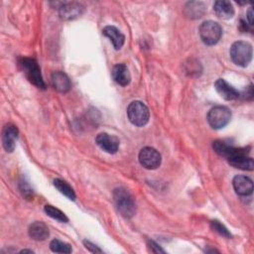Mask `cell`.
Masks as SVG:
<instances>
[{
	"mask_svg": "<svg viewBox=\"0 0 254 254\" xmlns=\"http://www.w3.org/2000/svg\"><path fill=\"white\" fill-rule=\"evenodd\" d=\"M95 142L100 149L109 154H115L119 148V140L117 137L107 133H99L95 138Z\"/></svg>",
	"mask_w": 254,
	"mask_h": 254,
	"instance_id": "9",
	"label": "cell"
},
{
	"mask_svg": "<svg viewBox=\"0 0 254 254\" xmlns=\"http://www.w3.org/2000/svg\"><path fill=\"white\" fill-rule=\"evenodd\" d=\"M58 9L60 16L65 20L74 19L80 16L84 10L83 6L78 2H63Z\"/></svg>",
	"mask_w": 254,
	"mask_h": 254,
	"instance_id": "10",
	"label": "cell"
},
{
	"mask_svg": "<svg viewBox=\"0 0 254 254\" xmlns=\"http://www.w3.org/2000/svg\"><path fill=\"white\" fill-rule=\"evenodd\" d=\"M233 188L237 194L242 196H247L252 193L253 190V183L249 177L238 175L235 176L233 181Z\"/></svg>",
	"mask_w": 254,
	"mask_h": 254,
	"instance_id": "13",
	"label": "cell"
},
{
	"mask_svg": "<svg viewBox=\"0 0 254 254\" xmlns=\"http://www.w3.org/2000/svg\"><path fill=\"white\" fill-rule=\"evenodd\" d=\"M21 66L24 70V73L26 77L29 79L31 83L36 85L39 88H45L46 84L43 79L40 66L38 63L34 59L30 58H24L21 60Z\"/></svg>",
	"mask_w": 254,
	"mask_h": 254,
	"instance_id": "4",
	"label": "cell"
},
{
	"mask_svg": "<svg viewBox=\"0 0 254 254\" xmlns=\"http://www.w3.org/2000/svg\"><path fill=\"white\" fill-rule=\"evenodd\" d=\"M52 83L53 86L60 92H67L70 87V80L67 75L62 71H55L52 74Z\"/></svg>",
	"mask_w": 254,
	"mask_h": 254,
	"instance_id": "18",
	"label": "cell"
},
{
	"mask_svg": "<svg viewBox=\"0 0 254 254\" xmlns=\"http://www.w3.org/2000/svg\"><path fill=\"white\" fill-rule=\"evenodd\" d=\"M102 34L109 38L112 42L115 50H119L122 48L125 42V36L114 26H106L102 30Z\"/></svg>",
	"mask_w": 254,
	"mask_h": 254,
	"instance_id": "16",
	"label": "cell"
},
{
	"mask_svg": "<svg viewBox=\"0 0 254 254\" xmlns=\"http://www.w3.org/2000/svg\"><path fill=\"white\" fill-rule=\"evenodd\" d=\"M199 37L207 46L215 45L221 38L222 29L220 25L214 21H205L199 26Z\"/></svg>",
	"mask_w": 254,
	"mask_h": 254,
	"instance_id": "5",
	"label": "cell"
},
{
	"mask_svg": "<svg viewBox=\"0 0 254 254\" xmlns=\"http://www.w3.org/2000/svg\"><path fill=\"white\" fill-rule=\"evenodd\" d=\"M230 58L239 66H247L252 60V46L248 42L237 41L230 48Z\"/></svg>",
	"mask_w": 254,
	"mask_h": 254,
	"instance_id": "1",
	"label": "cell"
},
{
	"mask_svg": "<svg viewBox=\"0 0 254 254\" xmlns=\"http://www.w3.org/2000/svg\"><path fill=\"white\" fill-rule=\"evenodd\" d=\"M29 236L36 241H44L49 237V228L42 221L33 222L28 230Z\"/></svg>",
	"mask_w": 254,
	"mask_h": 254,
	"instance_id": "15",
	"label": "cell"
},
{
	"mask_svg": "<svg viewBox=\"0 0 254 254\" xmlns=\"http://www.w3.org/2000/svg\"><path fill=\"white\" fill-rule=\"evenodd\" d=\"M211 228L215 232H217L218 234H220V235H222L224 237H230L231 236L229 231L227 230V228L223 224H221L219 221H217V220L211 221Z\"/></svg>",
	"mask_w": 254,
	"mask_h": 254,
	"instance_id": "24",
	"label": "cell"
},
{
	"mask_svg": "<svg viewBox=\"0 0 254 254\" xmlns=\"http://www.w3.org/2000/svg\"><path fill=\"white\" fill-rule=\"evenodd\" d=\"M205 12V6L202 2H189L186 5L185 13L190 18H199Z\"/></svg>",
	"mask_w": 254,
	"mask_h": 254,
	"instance_id": "20",
	"label": "cell"
},
{
	"mask_svg": "<svg viewBox=\"0 0 254 254\" xmlns=\"http://www.w3.org/2000/svg\"><path fill=\"white\" fill-rule=\"evenodd\" d=\"M44 210L49 216H51L52 218H54L56 220H59L61 222H67L68 221V218L66 217V215L63 211H61L59 208H56L53 205H50V204L45 205Z\"/></svg>",
	"mask_w": 254,
	"mask_h": 254,
	"instance_id": "22",
	"label": "cell"
},
{
	"mask_svg": "<svg viewBox=\"0 0 254 254\" xmlns=\"http://www.w3.org/2000/svg\"><path fill=\"white\" fill-rule=\"evenodd\" d=\"M252 17H253V11H252V8L249 9L248 13H247V19H248V23L250 26L253 25V20H252Z\"/></svg>",
	"mask_w": 254,
	"mask_h": 254,
	"instance_id": "26",
	"label": "cell"
},
{
	"mask_svg": "<svg viewBox=\"0 0 254 254\" xmlns=\"http://www.w3.org/2000/svg\"><path fill=\"white\" fill-rule=\"evenodd\" d=\"M112 77L120 85L126 86L131 81V74L128 67L123 64H117L112 68Z\"/></svg>",
	"mask_w": 254,
	"mask_h": 254,
	"instance_id": "14",
	"label": "cell"
},
{
	"mask_svg": "<svg viewBox=\"0 0 254 254\" xmlns=\"http://www.w3.org/2000/svg\"><path fill=\"white\" fill-rule=\"evenodd\" d=\"M213 11L218 18L224 19V20L230 19L234 15L233 5L229 1H225V0L214 2Z\"/></svg>",
	"mask_w": 254,
	"mask_h": 254,
	"instance_id": "17",
	"label": "cell"
},
{
	"mask_svg": "<svg viewBox=\"0 0 254 254\" xmlns=\"http://www.w3.org/2000/svg\"><path fill=\"white\" fill-rule=\"evenodd\" d=\"M213 149L214 151L221 157H224L226 159L235 157L237 155H241V154H249V149L248 148H237L234 146H231L229 144H227L224 141H215L213 142Z\"/></svg>",
	"mask_w": 254,
	"mask_h": 254,
	"instance_id": "8",
	"label": "cell"
},
{
	"mask_svg": "<svg viewBox=\"0 0 254 254\" xmlns=\"http://www.w3.org/2000/svg\"><path fill=\"white\" fill-rule=\"evenodd\" d=\"M83 244H84L85 248H86L88 251L92 252V253H101V252H102V250H101V249H99L96 245H94V244H93V243H91L90 241L83 240Z\"/></svg>",
	"mask_w": 254,
	"mask_h": 254,
	"instance_id": "25",
	"label": "cell"
},
{
	"mask_svg": "<svg viewBox=\"0 0 254 254\" xmlns=\"http://www.w3.org/2000/svg\"><path fill=\"white\" fill-rule=\"evenodd\" d=\"M161 161L160 153L152 147H145L139 153L140 164L148 170L157 169L161 165Z\"/></svg>",
	"mask_w": 254,
	"mask_h": 254,
	"instance_id": "7",
	"label": "cell"
},
{
	"mask_svg": "<svg viewBox=\"0 0 254 254\" xmlns=\"http://www.w3.org/2000/svg\"><path fill=\"white\" fill-rule=\"evenodd\" d=\"M231 118V111L226 106H214L208 111L207 121L213 129L223 128L228 124Z\"/></svg>",
	"mask_w": 254,
	"mask_h": 254,
	"instance_id": "6",
	"label": "cell"
},
{
	"mask_svg": "<svg viewBox=\"0 0 254 254\" xmlns=\"http://www.w3.org/2000/svg\"><path fill=\"white\" fill-rule=\"evenodd\" d=\"M118 211L125 217H132L136 212V205L131 194L124 189H116L113 192Z\"/></svg>",
	"mask_w": 254,
	"mask_h": 254,
	"instance_id": "2",
	"label": "cell"
},
{
	"mask_svg": "<svg viewBox=\"0 0 254 254\" xmlns=\"http://www.w3.org/2000/svg\"><path fill=\"white\" fill-rule=\"evenodd\" d=\"M127 115L130 122L135 126H144L148 123L150 112L148 107L141 101H132L127 107Z\"/></svg>",
	"mask_w": 254,
	"mask_h": 254,
	"instance_id": "3",
	"label": "cell"
},
{
	"mask_svg": "<svg viewBox=\"0 0 254 254\" xmlns=\"http://www.w3.org/2000/svg\"><path fill=\"white\" fill-rule=\"evenodd\" d=\"M50 248L53 252L56 253H70L71 252V246L64 241H61L59 239H54L50 243Z\"/></svg>",
	"mask_w": 254,
	"mask_h": 254,
	"instance_id": "23",
	"label": "cell"
},
{
	"mask_svg": "<svg viewBox=\"0 0 254 254\" xmlns=\"http://www.w3.org/2000/svg\"><path fill=\"white\" fill-rule=\"evenodd\" d=\"M214 87L217 93L225 100H234L240 96L239 91L236 90L232 85H230L223 78H218L214 82Z\"/></svg>",
	"mask_w": 254,
	"mask_h": 254,
	"instance_id": "12",
	"label": "cell"
},
{
	"mask_svg": "<svg viewBox=\"0 0 254 254\" xmlns=\"http://www.w3.org/2000/svg\"><path fill=\"white\" fill-rule=\"evenodd\" d=\"M18 128L13 124H7L2 133V143L3 147L7 152H13L16 146V141L18 138Z\"/></svg>",
	"mask_w": 254,
	"mask_h": 254,
	"instance_id": "11",
	"label": "cell"
},
{
	"mask_svg": "<svg viewBox=\"0 0 254 254\" xmlns=\"http://www.w3.org/2000/svg\"><path fill=\"white\" fill-rule=\"evenodd\" d=\"M26 252H29V253H33V251H32V250H25V249H24V250H22V251H21V253H26Z\"/></svg>",
	"mask_w": 254,
	"mask_h": 254,
	"instance_id": "28",
	"label": "cell"
},
{
	"mask_svg": "<svg viewBox=\"0 0 254 254\" xmlns=\"http://www.w3.org/2000/svg\"><path fill=\"white\" fill-rule=\"evenodd\" d=\"M228 163L233 166L234 168L246 170V171H252L254 169V162L251 157L248 156V154H241L237 155L235 157L227 159Z\"/></svg>",
	"mask_w": 254,
	"mask_h": 254,
	"instance_id": "19",
	"label": "cell"
},
{
	"mask_svg": "<svg viewBox=\"0 0 254 254\" xmlns=\"http://www.w3.org/2000/svg\"><path fill=\"white\" fill-rule=\"evenodd\" d=\"M54 186L56 187V189L63 193L64 195H65L67 198L74 200L75 199V192L72 190V188L64 180L61 179H55L54 180Z\"/></svg>",
	"mask_w": 254,
	"mask_h": 254,
	"instance_id": "21",
	"label": "cell"
},
{
	"mask_svg": "<svg viewBox=\"0 0 254 254\" xmlns=\"http://www.w3.org/2000/svg\"><path fill=\"white\" fill-rule=\"evenodd\" d=\"M150 244H151V248H156V249L154 250V252H156V253H158V252H165L163 249H161V248H160L156 243H154L153 241H151Z\"/></svg>",
	"mask_w": 254,
	"mask_h": 254,
	"instance_id": "27",
	"label": "cell"
}]
</instances>
